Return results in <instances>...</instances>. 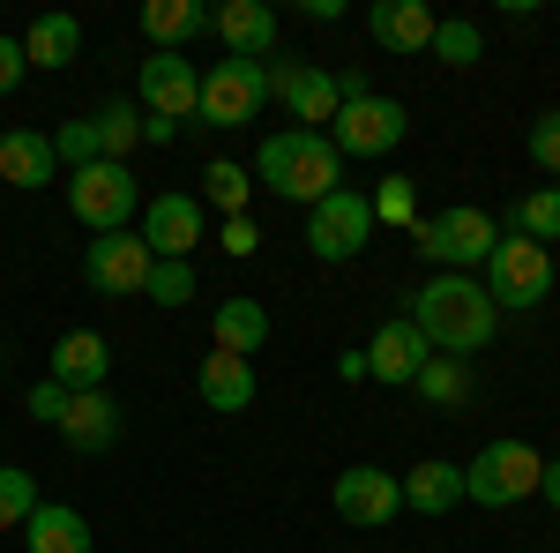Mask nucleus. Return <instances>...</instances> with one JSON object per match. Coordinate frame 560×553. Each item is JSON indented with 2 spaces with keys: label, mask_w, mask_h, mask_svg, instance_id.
<instances>
[{
  "label": "nucleus",
  "mask_w": 560,
  "mask_h": 553,
  "mask_svg": "<svg viewBox=\"0 0 560 553\" xmlns=\"http://www.w3.org/2000/svg\"><path fill=\"white\" fill-rule=\"evenodd\" d=\"M217 247H224V255L232 262H247L261 247V232H255V217H224V232H217Z\"/></svg>",
  "instance_id": "nucleus-37"
},
{
  "label": "nucleus",
  "mask_w": 560,
  "mask_h": 553,
  "mask_svg": "<svg viewBox=\"0 0 560 553\" xmlns=\"http://www.w3.org/2000/svg\"><path fill=\"white\" fill-rule=\"evenodd\" d=\"M195 389H202V404L224 412V419H240L247 404H255V359H232V352H210L202 367H195Z\"/></svg>",
  "instance_id": "nucleus-20"
},
{
  "label": "nucleus",
  "mask_w": 560,
  "mask_h": 553,
  "mask_svg": "<svg viewBox=\"0 0 560 553\" xmlns=\"http://www.w3.org/2000/svg\"><path fill=\"white\" fill-rule=\"evenodd\" d=\"M105 375H113V344L97 337V330H68V337L52 344V375H45V382H60L68 396L105 389Z\"/></svg>",
  "instance_id": "nucleus-18"
},
{
  "label": "nucleus",
  "mask_w": 560,
  "mask_h": 553,
  "mask_svg": "<svg viewBox=\"0 0 560 553\" xmlns=\"http://www.w3.org/2000/svg\"><path fill=\"white\" fill-rule=\"evenodd\" d=\"M90 120H97V150H105L113 165H128V150L142 142V105L120 97V105H105V113H90Z\"/></svg>",
  "instance_id": "nucleus-29"
},
{
  "label": "nucleus",
  "mask_w": 560,
  "mask_h": 553,
  "mask_svg": "<svg viewBox=\"0 0 560 553\" xmlns=\"http://www.w3.org/2000/svg\"><path fill=\"white\" fill-rule=\"evenodd\" d=\"M23 539H31V553H90V523L68 502H38L31 523H23Z\"/></svg>",
  "instance_id": "nucleus-24"
},
{
  "label": "nucleus",
  "mask_w": 560,
  "mask_h": 553,
  "mask_svg": "<svg viewBox=\"0 0 560 553\" xmlns=\"http://www.w3.org/2000/svg\"><path fill=\"white\" fill-rule=\"evenodd\" d=\"M68 210H75V224H90L105 240V232H128L135 217H142V187H135L128 165L97 158V165L68 172Z\"/></svg>",
  "instance_id": "nucleus-5"
},
{
  "label": "nucleus",
  "mask_w": 560,
  "mask_h": 553,
  "mask_svg": "<svg viewBox=\"0 0 560 553\" xmlns=\"http://www.w3.org/2000/svg\"><path fill=\"white\" fill-rule=\"evenodd\" d=\"M68 449H83V457H105L113 441H120V404L105 396V389H83V396H68V412L52 426Z\"/></svg>",
  "instance_id": "nucleus-17"
},
{
  "label": "nucleus",
  "mask_w": 560,
  "mask_h": 553,
  "mask_svg": "<svg viewBox=\"0 0 560 553\" xmlns=\"http://www.w3.org/2000/svg\"><path fill=\"white\" fill-rule=\"evenodd\" d=\"M0 359H8V352H0Z\"/></svg>",
  "instance_id": "nucleus-42"
},
{
  "label": "nucleus",
  "mask_w": 560,
  "mask_h": 553,
  "mask_svg": "<svg viewBox=\"0 0 560 553\" xmlns=\"http://www.w3.org/2000/svg\"><path fill=\"white\" fill-rule=\"evenodd\" d=\"M433 359V344L396 314V322H382L374 330V344H366V382H388V389H411L419 382V367Z\"/></svg>",
  "instance_id": "nucleus-16"
},
{
  "label": "nucleus",
  "mask_w": 560,
  "mask_h": 553,
  "mask_svg": "<svg viewBox=\"0 0 560 553\" xmlns=\"http://www.w3.org/2000/svg\"><path fill=\"white\" fill-rule=\"evenodd\" d=\"M538 471H546V457L530 441H486L471 464H464V502H478V509H516V502L538 494Z\"/></svg>",
  "instance_id": "nucleus-4"
},
{
  "label": "nucleus",
  "mask_w": 560,
  "mask_h": 553,
  "mask_svg": "<svg viewBox=\"0 0 560 553\" xmlns=\"http://www.w3.org/2000/svg\"><path fill=\"white\" fill-rule=\"evenodd\" d=\"M404 128H411V113H404L396 97H382V90H366V97L337 105V120L322 135H329L337 158H388V150L404 142Z\"/></svg>",
  "instance_id": "nucleus-7"
},
{
  "label": "nucleus",
  "mask_w": 560,
  "mask_h": 553,
  "mask_svg": "<svg viewBox=\"0 0 560 553\" xmlns=\"http://www.w3.org/2000/svg\"><path fill=\"white\" fill-rule=\"evenodd\" d=\"M433 60H448V68H471L478 53H486V38H478V23H464V15H448V23H433Z\"/></svg>",
  "instance_id": "nucleus-31"
},
{
  "label": "nucleus",
  "mask_w": 560,
  "mask_h": 553,
  "mask_svg": "<svg viewBox=\"0 0 560 553\" xmlns=\"http://www.w3.org/2000/svg\"><path fill=\"white\" fill-rule=\"evenodd\" d=\"M210 352H232V359H255L261 344H269V307L261 299H224L210 314Z\"/></svg>",
  "instance_id": "nucleus-23"
},
{
  "label": "nucleus",
  "mask_w": 560,
  "mask_h": 553,
  "mask_svg": "<svg viewBox=\"0 0 560 553\" xmlns=\"http://www.w3.org/2000/svg\"><path fill=\"white\" fill-rule=\"evenodd\" d=\"M337 382H366V352H345L337 359Z\"/></svg>",
  "instance_id": "nucleus-41"
},
{
  "label": "nucleus",
  "mask_w": 560,
  "mask_h": 553,
  "mask_svg": "<svg viewBox=\"0 0 560 553\" xmlns=\"http://www.w3.org/2000/svg\"><path fill=\"white\" fill-rule=\"evenodd\" d=\"M255 187H269V195H284V203H322V195H337L345 187V158L329 150V135H306V128H284L269 135L255 150Z\"/></svg>",
  "instance_id": "nucleus-2"
},
{
  "label": "nucleus",
  "mask_w": 560,
  "mask_h": 553,
  "mask_svg": "<svg viewBox=\"0 0 560 553\" xmlns=\"http://www.w3.org/2000/svg\"><path fill=\"white\" fill-rule=\"evenodd\" d=\"M530 158H538V172H560V113L530 120Z\"/></svg>",
  "instance_id": "nucleus-36"
},
{
  "label": "nucleus",
  "mask_w": 560,
  "mask_h": 553,
  "mask_svg": "<svg viewBox=\"0 0 560 553\" xmlns=\"http://www.w3.org/2000/svg\"><path fill=\"white\" fill-rule=\"evenodd\" d=\"M486 299L501 314H523V307H546L553 299V255L523 232H501L493 255H486Z\"/></svg>",
  "instance_id": "nucleus-3"
},
{
  "label": "nucleus",
  "mask_w": 560,
  "mask_h": 553,
  "mask_svg": "<svg viewBox=\"0 0 560 553\" xmlns=\"http://www.w3.org/2000/svg\"><path fill=\"white\" fill-rule=\"evenodd\" d=\"M411 240H419V255L441 262V269H486V255H493V240H501V224L486 210H471V203H456V210H441V217H419L411 224Z\"/></svg>",
  "instance_id": "nucleus-6"
},
{
  "label": "nucleus",
  "mask_w": 560,
  "mask_h": 553,
  "mask_svg": "<svg viewBox=\"0 0 560 553\" xmlns=\"http://www.w3.org/2000/svg\"><path fill=\"white\" fill-rule=\"evenodd\" d=\"M433 23H441V15H433L427 0H374V8H366V31H374V45H388V53H411V60L433 45Z\"/></svg>",
  "instance_id": "nucleus-19"
},
{
  "label": "nucleus",
  "mask_w": 560,
  "mask_h": 553,
  "mask_svg": "<svg viewBox=\"0 0 560 553\" xmlns=\"http://www.w3.org/2000/svg\"><path fill=\"white\" fill-rule=\"evenodd\" d=\"M509 232H523V240H560V187H538V195H523L516 210H509Z\"/></svg>",
  "instance_id": "nucleus-30"
},
{
  "label": "nucleus",
  "mask_w": 560,
  "mask_h": 553,
  "mask_svg": "<svg viewBox=\"0 0 560 553\" xmlns=\"http://www.w3.org/2000/svg\"><path fill=\"white\" fill-rule=\"evenodd\" d=\"M538 494L560 509V457H546V471H538Z\"/></svg>",
  "instance_id": "nucleus-40"
},
{
  "label": "nucleus",
  "mask_w": 560,
  "mask_h": 553,
  "mask_svg": "<svg viewBox=\"0 0 560 553\" xmlns=\"http://www.w3.org/2000/svg\"><path fill=\"white\" fill-rule=\"evenodd\" d=\"M261 76H269V97H284V113L306 135H322L337 120V76L329 68H314V60H261Z\"/></svg>",
  "instance_id": "nucleus-11"
},
{
  "label": "nucleus",
  "mask_w": 560,
  "mask_h": 553,
  "mask_svg": "<svg viewBox=\"0 0 560 553\" xmlns=\"http://www.w3.org/2000/svg\"><path fill=\"white\" fill-rule=\"evenodd\" d=\"M23 404H31V419L60 426V412H68V389H60V382H38V389H31V396H23Z\"/></svg>",
  "instance_id": "nucleus-38"
},
{
  "label": "nucleus",
  "mask_w": 560,
  "mask_h": 553,
  "mask_svg": "<svg viewBox=\"0 0 560 553\" xmlns=\"http://www.w3.org/2000/svg\"><path fill=\"white\" fill-rule=\"evenodd\" d=\"M366 240H374V203L359 187H337V195H322L306 210V247H314V262H351V255H366Z\"/></svg>",
  "instance_id": "nucleus-8"
},
{
  "label": "nucleus",
  "mask_w": 560,
  "mask_h": 553,
  "mask_svg": "<svg viewBox=\"0 0 560 553\" xmlns=\"http://www.w3.org/2000/svg\"><path fill=\"white\" fill-rule=\"evenodd\" d=\"M329 509L345 516V523H359V531H382L388 516L404 509V479L382 464H351L337 471V486H329Z\"/></svg>",
  "instance_id": "nucleus-12"
},
{
  "label": "nucleus",
  "mask_w": 560,
  "mask_h": 553,
  "mask_svg": "<svg viewBox=\"0 0 560 553\" xmlns=\"http://www.w3.org/2000/svg\"><path fill=\"white\" fill-rule=\"evenodd\" d=\"M0 180L8 187H52L60 180V158H52V135H38V128H8L0 135Z\"/></svg>",
  "instance_id": "nucleus-21"
},
{
  "label": "nucleus",
  "mask_w": 560,
  "mask_h": 553,
  "mask_svg": "<svg viewBox=\"0 0 560 553\" xmlns=\"http://www.w3.org/2000/svg\"><path fill=\"white\" fill-rule=\"evenodd\" d=\"M411 389H419L427 404H441V412H456V404L471 396V359H427Z\"/></svg>",
  "instance_id": "nucleus-28"
},
{
  "label": "nucleus",
  "mask_w": 560,
  "mask_h": 553,
  "mask_svg": "<svg viewBox=\"0 0 560 553\" xmlns=\"http://www.w3.org/2000/svg\"><path fill=\"white\" fill-rule=\"evenodd\" d=\"M366 203H374V224H419V195H411V180H404V172L382 180Z\"/></svg>",
  "instance_id": "nucleus-33"
},
{
  "label": "nucleus",
  "mask_w": 560,
  "mask_h": 553,
  "mask_svg": "<svg viewBox=\"0 0 560 553\" xmlns=\"http://www.w3.org/2000/svg\"><path fill=\"white\" fill-rule=\"evenodd\" d=\"M150 262H158V255L142 247V232H105V240H90L83 277H90V292H105V299H142Z\"/></svg>",
  "instance_id": "nucleus-13"
},
{
  "label": "nucleus",
  "mask_w": 560,
  "mask_h": 553,
  "mask_svg": "<svg viewBox=\"0 0 560 553\" xmlns=\"http://www.w3.org/2000/svg\"><path fill=\"white\" fill-rule=\"evenodd\" d=\"M31 76V60H23V38H0V97Z\"/></svg>",
  "instance_id": "nucleus-39"
},
{
  "label": "nucleus",
  "mask_w": 560,
  "mask_h": 553,
  "mask_svg": "<svg viewBox=\"0 0 560 553\" xmlns=\"http://www.w3.org/2000/svg\"><path fill=\"white\" fill-rule=\"evenodd\" d=\"M52 158H60L68 172L97 165V158H105V150H97V120H68V128L52 135Z\"/></svg>",
  "instance_id": "nucleus-34"
},
{
  "label": "nucleus",
  "mask_w": 560,
  "mask_h": 553,
  "mask_svg": "<svg viewBox=\"0 0 560 553\" xmlns=\"http://www.w3.org/2000/svg\"><path fill=\"white\" fill-rule=\"evenodd\" d=\"M404 322H411V330H419L433 352L471 359V352H486V344H493V330H501V307L486 299V285H478V277L448 269V277H433V285H419V292H411Z\"/></svg>",
  "instance_id": "nucleus-1"
},
{
  "label": "nucleus",
  "mask_w": 560,
  "mask_h": 553,
  "mask_svg": "<svg viewBox=\"0 0 560 553\" xmlns=\"http://www.w3.org/2000/svg\"><path fill=\"white\" fill-rule=\"evenodd\" d=\"M31 509H38V479L15 464H0V531H15V523H31Z\"/></svg>",
  "instance_id": "nucleus-32"
},
{
  "label": "nucleus",
  "mask_w": 560,
  "mask_h": 553,
  "mask_svg": "<svg viewBox=\"0 0 560 553\" xmlns=\"http://www.w3.org/2000/svg\"><path fill=\"white\" fill-rule=\"evenodd\" d=\"M247 195H255V172L247 165H232V158L202 165V203H217L224 217H247Z\"/></svg>",
  "instance_id": "nucleus-27"
},
{
  "label": "nucleus",
  "mask_w": 560,
  "mask_h": 553,
  "mask_svg": "<svg viewBox=\"0 0 560 553\" xmlns=\"http://www.w3.org/2000/svg\"><path fill=\"white\" fill-rule=\"evenodd\" d=\"M142 299H158V307H187V299H195V269H187V262H150Z\"/></svg>",
  "instance_id": "nucleus-35"
},
{
  "label": "nucleus",
  "mask_w": 560,
  "mask_h": 553,
  "mask_svg": "<svg viewBox=\"0 0 560 553\" xmlns=\"http://www.w3.org/2000/svg\"><path fill=\"white\" fill-rule=\"evenodd\" d=\"M210 31L224 38V60H277V8L269 0H217Z\"/></svg>",
  "instance_id": "nucleus-15"
},
{
  "label": "nucleus",
  "mask_w": 560,
  "mask_h": 553,
  "mask_svg": "<svg viewBox=\"0 0 560 553\" xmlns=\"http://www.w3.org/2000/svg\"><path fill=\"white\" fill-rule=\"evenodd\" d=\"M195 240H202V195H150L142 203V247L158 262H187L195 255Z\"/></svg>",
  "instance_id": "nucleus-14"
},
{
  "label": "nucleus",
  "mask_w": 560,
  "mask_h": 553,
  "mask_svg": "<svg viewBox=\"0 0 560 553\" xmlns=\"http://www.w3.org/2000/svg\"><path fill=\"white\" fill-rule=\"evenodd\" d=\"M456 502H464V464H448V457H419V464L404 471V509L448 516Z\"/></svg>",
  "instance_id": "nucleus-22"
},
{
  "label": "nucleus",
  "mask_w": 560,
  "mask_h": 553,
  "mask_svg": "<svg viewBox=\"0 0 560 553\" xmlns=\"http://www.w3.org/2000/svg\"><path fill=\"white\" fill-rule=\"evenodd\" d=\"M142 31H150L158 53H187V38L210 31V8H202V0H150V8H142Z\"/></svg>",
  "instance_id": "nucleus-25"
},
{
  "label": "nucleus",
  "mask_w": 560,
  "mask_h": 553,
  "mask_svg": "<svg viewBox=\"0 0 560 553\" xmlns=\"http://www.w3.org/2000/svg\"><path fill=\"white\" fill-rule=\"evenodd\" d=\"M135 105H142V120H195V105H202V76H195V60H179V53H150L142 60V76H135Z\"/></svg>",
  "instance_id": "nucleus-10"
},
{
  "label": "nucleus",
  "mask_w": 560,
  "mask_h": 553,
  "mask_svg": "<svg viewBox=\"0 0 560 553\" xmlns=\"http://www.w3.org/2000/svg\"><path fill=\"white\" fill-rule=\"evenodd\" d=\"M75 53H83V23H75V15H38V23L23 31V60H31V68H52V76H60V68H75Z\"/></svg>",
  "instance_id": "nucleus-26"
},
{
  "label": "nucleus",
  "mask_w": 560,
  "mask_h": 553,
  "mask_svg": "<svg viewBox=\"0 0 560 553\" xmlns=\"http://www.w3.org/2000/svg\"><path fill=\"white\" fill-rule=\"evenodd\" d=\"M261 97H269L261 60H217L210 76H202V105H195V120H202V128H247V120L261 113Z\"/></svg>",
  "instance_id": "nucleus-9"
}]
</instances>
